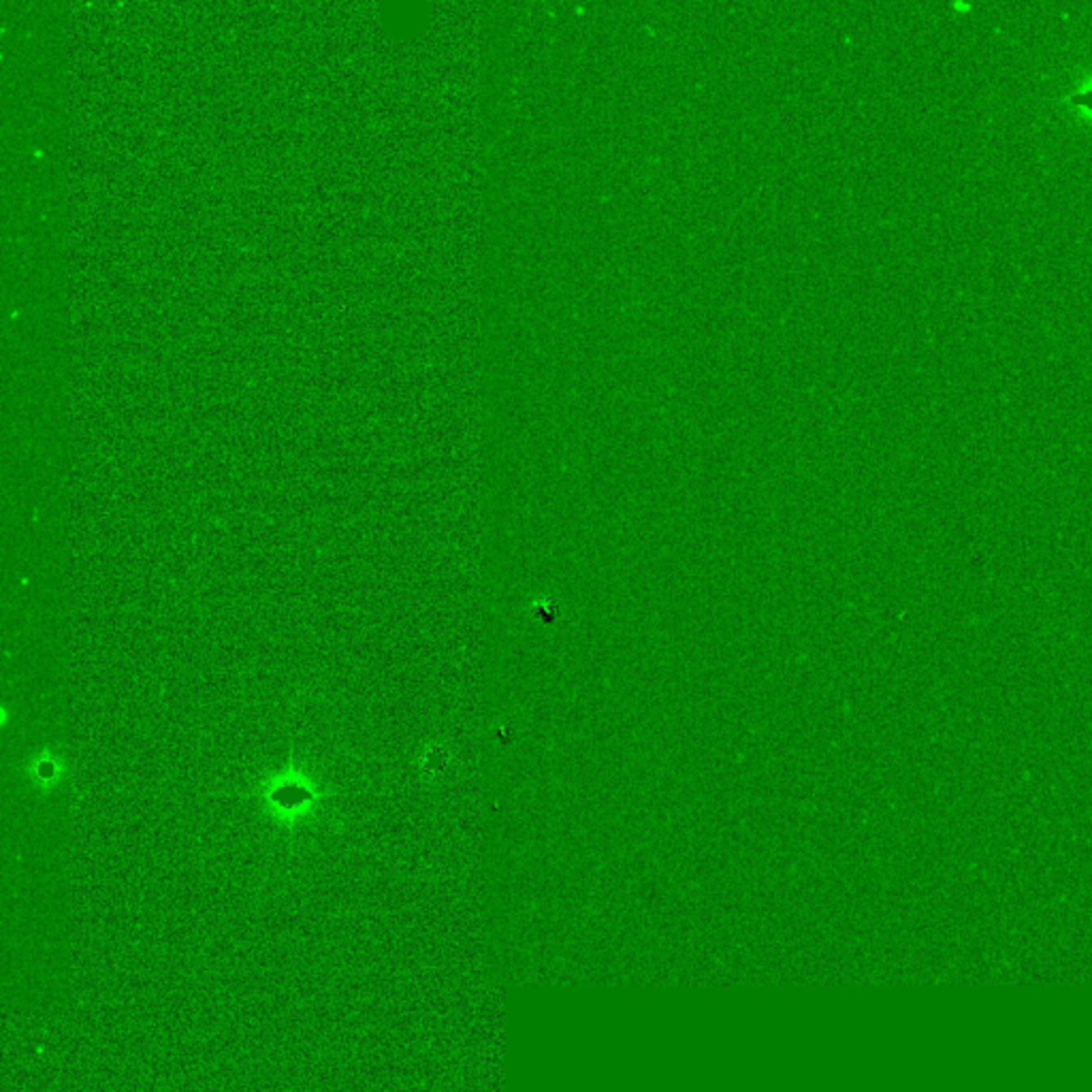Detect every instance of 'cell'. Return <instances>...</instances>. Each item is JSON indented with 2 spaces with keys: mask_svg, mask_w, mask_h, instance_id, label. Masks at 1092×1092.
I'll list each match as a JSON object with an SVG mask.
<instances>
[{
  "mask_svg": "<svg viewBox=\"0 0 1092 1092\" xmlns=\"http://www.w3.org/2000/svg\"><path fill=\"white\" fill-rule=\"evenodd\" d=\"M254 792L271 823L291 834L312 822L326 802L322 783L295 761L259 779Z\"/></svg>",
  "mask_w": 1092,
  "mask_h": 1092,
  "instance_id": "obj_1",
  "label": "cell"
},
{
  "mask_svg": "<svg viewBox=\"0 0 1092 1092\" xmlns=\"http://www.w3.org/2000/svg\"><path fill=\"white\" fill-rule=\"evenodd\" d=\"M30 775H33L34 783L39 785V788L50 789L51 785L58 783V779H60V761L55 760L50 751H45V753H41V756H37L33 760Z\"/></svg>",
  "mask_w": 1092,
  "mask_h": 1092,
  "instance_id": "obj_2",
  "label": "cell"
}]
</instances>
